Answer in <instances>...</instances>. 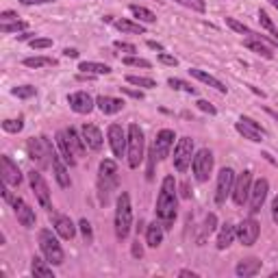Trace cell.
I'll use <instances>...</instances> for the list:
<instances>
[{"label":"cell","instance_id":"obj_33","mask_svg":"<svg viewBox=\"0 0 278 278\" xmlns=\"http://www.w3.org/2000/svg\"><path fill=\"white\" fill-rule=\"evenodd\" d=\"M22 63L26 65V68H33V70L46 68V65H57V61L52 57H26Z\"/></svg>","mask_w":278,"mask_h":278},{"label":"cell","instance_id":"obj_51","mask_svg":"<svg viewBox=\"0 0 278 278\" xmlns=\"http://www.w3.org/2000/svg\"><path fill=\"white\" fill-rule=\"evenodd\" d=\"M130 254L135 256V259H142L144 256V248H142V243H139V239L133 241V248H130Z\"/></svg>","mask_w":278,"mask_h":278},{"label":"cell","instance_id":"obj_19","mask_svg":"<svg viewBox=\"0 0 278 278\" xmlns=\"http://www.w3.org/2000/svg\"><path fill=\"white\" fill-rule=\"evenodd\" d=\"M50 217H52V226H55L57 235L61 237V239H74L78 226H74V222H72L68 215H61V213H57V211H50Z\"/></svg>","mask_w":278,"mask_h":278},{"label":"cell","instance_id":"obj_6","mask_svg":"<svg viewBox=\"0 0 278 278\" xmlns=\"http://www.w3.org/2000/svg\"><path fill=\"white\" fill-rule=\"evenodd\" d=\"M26 150H29V159L37 165L39 170H46V168H50V165H52L55 148H52L48 137H33V139H29Z\"/></svg>","mask_w":278,"mask_h":278},{"label":"cell","instance_id":"obj_50","mask_svg":"<svg viewBox=\"0 0 278 278\" xmlns=\"http://www.w3.org/2000/svg\"><path fill=\"white\" fill-rule=\"evenodd\" d=\"M159 61L165 63V65H172V68H174V65H178V59L172 57V55H168V52H159Z\"/></svg>","mask_w":278,"mask_h":278},{"label":"cell","instance_id":"obj_10","mask_svg":"<svg viewBox=\"0 0 278 278\" xmlns=\"http://www.w3.org/2000/svg\"><path fill=\"white\" fill-rule=\"evenodd\" d=\"M252 172L250 170H243L239 176H235V185H233V191H230V196H233V202L237 207H243V204L248 202L250 198V191H252Z\"/></svg>","mask_w":278,"mask_h":278},{"label":"cell","instance_id":"obj_30","mask_svg":"<svg viewBox=\"0 0 278 278\" xmlns=\"http://www.w3.org/2000/svg\"><path fill=\"white\" fill-rule=\"evenodd\" d=\"M113 26L122 33H130V35H144L146 29L139 22H133V20H113Z\"/></svg>","mask_w":278,"mask_h":278},{"label":"cell","instance_id":"obj_43","mask_svg":"<svg viewBox=\"0 0 278 278\" xmlns=\"http://www.w3.org/2000/svg\"><path fill=\"white\" fill-rule=\"evenodd\" d=\"M24 128V120L18 117V120H5L3 122V130L5 133H20Z\"/></svg>","mask_w":278,"mask_h":278},{"label":"cell","instance_id":"obj_8","mask_svg":"<svg viewBox=\"0 0 278 278\" xmlns=\"http://www.w3.org/2000/svg\"><path fill=\"white\" fill-rule=\"evenodd\" d=\"M213 163H215V157L209 148H200L191 159V170H194V176L198 183H207L211 172H213Z\"/></svg>","mask_w":278,"mask_h":278},{"label":"cell","instance_id":"obj_24","mask_svg":"<svg viewBox=\"0 0 278 278\" xmlns=\"http://www.w3.org/2000/svg\"><path fill=\"white\" fill-rule=\"evenodd\" d=\"M261 265L263 263L256 259V256H250V259H243L237 263V267H235V274L239 276V278H250V276H256L261 272Z\"/></svg>","mask_w":278,"mask_h":278},{"label":"cell","instance_id":"obj_52","mask_svg":"<svg viewBox=\"0 0 278 278\" xmlns=\"http://www.w3.org/2000/svg\"><path fill=\"white\" fill-rule=\"evenodd\" d=\"M16 20H18L16 11H3L0 13V22H16Z\"/></svg>","mask_w":278,"mask_h":278},{"label":"cell","instance_id":"obj_36","mask_svg":"<svg viewBox=\"0 0 278 278\" xmlns=\"http://www.w3.org/2000/svg\"><path fill=\"white\" fill-rule=\"evenodd\" d=\"M226 24L233 29L235 33H239V35H248V37H256L259 33H254L250 26H246L243 22H239V20H235V18H226Z\"/></svg>","mask_w":278,"mask_h":278},{"label":"cell","instance_id":"obj_14","mask_svg":"<svg viewBox=\"0 0 278 278\" xmlns=\"http://www.w3.org/2000/svg\"><path fill=\"white\" fill-rule=\"evenodd\" d=\"M259 235H261V224L256 222L254 217H246L243 222L237 224V239H239L243 246H254Z\"/></svg>","mask_w":278,"mask_h":278},{"label":"cell","instance_id":"obj_47","mask_svg":"<svg viewBox=\"0 0 278 278\" xmlns=\"http://www.w3.org/2000/svg\"><path fill=\"white\" fill-rule=\"evenodd\" d=\"M196 104H198V109H200V111H204V113H209V115H215V113H217V109H215V107H213V104H211L209 100H198Z\"/></svg>","mask_w":278,"mask_h":278},{"label":"cell","instance_id":"obj_4","mask_svg":"<svg viewBox=\"0 0 278 278\" xmlns=\"http://www.w3.org/2000/svg\"><path fill=\"white\" fill-rule=\"evenodd\" d=\"M117 187V163L113 159H102L98 168V198L100 204H107L111 191Z\"/></svg>","mask_w":278,"mask_h":278},{"label":"cell","instance_id":"obj_21","mask_svg":"<svg viewBox=\"0 0 278 278\" xmlns=\"http://www.w3.org/2000/svg\"><path fill=\"white\" fill-rule=\"evenodd\" d=\"M81 137H83V142H85V146H87L89 150H94V152H98L102 148V133H100V128L98 126H94V124H83L81 126Z\"/></svg>","mask_w":278,"mask_h":278},{"label":"cell","instance_id":"obj_11","mask_svg":"<svg viewBox=\"0 0 278 278\" xmlns=\"http://www.w3.org/2000/svg\"><path fill=\"white\" fill-rule=\"evenodd\" d=\"M29 183H31V189L35 194L37 202L42 204L46 211H52V200H50V189H48V183L44 181V176L39 174L37 170L29 172Z\"/></svg>","mask_w":278,"mask_h":278},{"label":"cell","instance_id":"obj_37","mask_svg":"<svg viewBox=\"0 0 278 278\" xmlns=\"http://www.w3.org/2000/svg\"><path fill=\"white\" fill-rule=\"evenodd\" d=\"M259 22H261L263 29L272 35V39H276V42H278V29H276V24L272 22V18L267 16V11H263V9L259 11Z\"/></svg>","mask_w":278,"mask_h":278},{"label":"cell","instance_id":"obj_20","mask_svg":"<svg viewBox=\"0 0 278 278\" xmlns=\"http://www.w3.org/2000/svg\"><path fill=\"white\" fill-rule=\"evenodd\" d=\"M13 211H16V215H18V222L22 224L24 228H35V224H37V217H35V211H33L29 204H26L22 198H16L13 200Z\"/></svg>","mask_w":278,"mask_h":278},{"label":"cell","instance_id":"obj_49","mask_svg":"<svg viewBox=\"0 0 278 278\" xmlns=\"http://www.w3.org/2000/svg\"><path fill=\"white\" fill-rule=\"evenodd\" d=\"M122 94H126L130 98H135V100H144V91H139V89H133V87H120Z\"/></svg>","mask_w":278,"mask_h":278},{"label":"cell","instance_id":"obj_59","mask_svg":"<svg viewBox=\"0 0 278 278\" xmlns=\"http://www.w3.org/2000/svg\"><path fill=\"white\" fill-rule=\"evenodd\" d=\"M0 191H3V198H5V200L13 204V198H11V194H9V191H7V187H3V189H0Z\"/></svg>","mask_w":278,"mask_h":278},{"label":"cell","instance_id":"obj_13","mask_svg":"<svg viewBox=\"0 0 278 278\" xmlns=\"http://www.w3.org/2000/svg\"><path fill=\"white\" fill-rule=\"evenodd\" d=\"M267 194H269V183H267V178H259V181H254L252 183V191H250V198H248V202H250V215H256L261 211V207L265 204L267 200Z\"/></svg>","mask_w":278,"mask_h":278},{"label":"cell","instance_id":"obj_17","mask_svg":"<svg viewBox=\"0 0 278 278\" xmlns=\"http://www.w3.org/2000/svg\"><path fill=\"white\" fill-rule=\"evenodd\" d=\"M107 137H109V146L113 150V155L117 159H122L126 155V144H128V135L122 130L120 124H111L109 130H107Z\"/></svg>","mask_w":278,"mask_h":278},{"label":"cell","instance_id":"obj_34","mask_svg":"<svg viewBox=\"0 0 278 278\" xmlns=\"http://www.w3.org/2000/svg\"><path fill=\"white\" fill-rule=\"evenodd\" d=\"M126 83H128V85H135V87H144V89H152V87H157L155 78L137 76V74H128V76H126Z\"/></svg>","mask_w":278,"mask_h":278},{"label":"cell","instance_id":"obj_28","mask_svg":"<svg viewBox=\"0 0 278 278\" xmlns=\"http://www.w3.org/2000/svg\"><path fill=\"white\" fill-rule=\"evenodd\" d=\"M237 239V226H233V224H224L220 235H217V250H226L230 243H233Z\"/></svg>","mask_w":278,"mask_h":278},{"label":"cell","instance_id":"obj_5","mask_svg":"<svg viewBox=\"0 0 278 278\" xmlns=\"http://www.w3.org/2000/svg\"><path fill=\"white\" fill-rule=\"evenodd\" d=\"M128 144H126V161H128V168L130 170H137L142 165L144 157H146V137H144V130L139 124H130L128 130Z\"/></svg>","mask_w":278,"mask_h":278},{"label":"cell","instance_id":"obj_35","mask_svg":"<svg viewBox=\"0 0 278 278\" xmlns=\"http://www.w3.org/2000/svg\"><path fill=\"white\" fill-rule=\"evenodd\" d=\"M168 85L172 89H178V91H185V94H191V96H196V87L191 83L187 81H183V78H176V76H172L168 78Z\"/></svg>","mask_w":278,"mask_h":278},{"label":"cell","instance_id":"obj_58","mask_svg":"<svg viewBox=\"0 0 278 278\" xmlns=\"http://www.w3.org/2000/svg\"><path fill=\"white\" fill-rule=\"evenodd\" d=\"M178 276H187V278H198V274H196V272H191V269H181V272H178Z\"/></svg>","mask_w":278,"mask_h":278},{"label":"cell","instance_id":"obj_53","mask_svg":"<svg viewBox=\"0 0 278 278\" xmlns=\"http://www.w3.org/2000/svg\"><path fill=\"white\" fill-rule=\"evenodd\" d=\"M272 220H274V224L278 226V196L272 200Z\"/></svg>","mask_w":278,"mask_h":278},{"label":"cell","instance_id":"obj_27","mask_svg":"<svg viewBox=\"0 0 278 278\" xmlns=\"http://www.w3.org/2000/svg\"><path fill=\"white\" fill-rule=\"evenodd\" d=\"M31 272H33V276H35V278H55V272H52V263L39 259V256H33Z\"/></svg>","mask_w":278,"mask_h":278},{"label":"cell","instance_id":"obj_2","mask_svg":"<svg viewBox=\"0 0 278 278\" xmlns=\"http://www.w3.org/2000/svg\"><path fill=\"white\" fill-rule=\"evenodd\" d=\"M57 148L61 152L63 161L68 165H76V159L83 157L85 152V142L83 137H78V133L74 128H61L57 133Z\"/></svg>","mask_w":278,"mask_h":278},{"label":"cell","instance_id":"obj_57","mask_svg":"<svg viewBox=\"0 0 278 278\" xmlns=\"http://www.w3.org/2000/svg\"><path fill=\"white\" fill-rule=\"evenodd\" d=\"M63 55H65V57H70V59H76V57H78V50H76V48H65V50H63Z\"/></svg>","mask_w":278,"mask_h":278},{"label":"cell","instance_id":"obj_45","mask_svg":"<svg viewBox=\"0 0 278 278\" xmlns=\"http://www.w3.org/2000/svg\"><path fill=\"white\" fill-rule=\"evenodd\" d=\"M215 226H217V217H215V213H209L207 220H204V228H202L204 235H207V233H213Z\"/></svg>","mask_w":278,"mask_h":278},{"label":"cell","instance_id":"obj_44","mask_svg":"<svg viewBox=\"0 0 278 278\" xmlns=\"http://www.w3.org/2000/svg\"><path fill=\"white\" fill-rule=\"evenodd\" d=\"M52 46V39L50 37H35V39H31V48L33 50H46V48H50Z\"/></svg>","mask_w":278,"mask_h":278},{"label":"cell","instance_id":"obj_31","mask_svg":"<svg viewBox=\"0 0 278 278\" xmlns=\"http://www.w3.org/2000/svg\"><path fill=\"white\" fill-rule=\"evenodd\" d=\"M235 128H237V133L243 135L246 139H250V142H254V144H261V142H263V135L259 133V130H254L252 126H248L246 122H241V120H239V122L235 124Z\"/></svg>","mask_w":278,"mask_h":278},{"label":"cell","instance_id":"obj_62","mask_svg":"<svg viewBox=\"0 0 278 278\" xmlns=\"http://www.w3.org/2000/svg\"><path fill=\"white\" fill-rule=\"evenodd\" d=\"M269 3H272V7H276V9H278V0H269Z\"/></svg>","mask_w":278,"mask_h":278},{"label":"cell","instance_id":"obj_23","mask_svg":"<svg viewBox=\"0 0 278 278\" xmlns=\"http://www.w3.org/2000/svg\"><path fill=\"white\" fill-rule=\"evenodd\" d=\"M52 172H55V178H57V183H59V187H61V189H68L70 185H72L63 157L57 155V152H55V159H52Z\"/></svg>","mask_w":278,"mask_h":278},{"label":"cell","instance_id":"obj_25","mask_svg":"<svg viewBox=\"0 0 278 278\" xmlns=\"http://www.w3.org/2000/svg\"><path fill=\"white\" fill-rule=\"evenodd\" d=\"M163 235H165V228H163V224L155 220V222H150L148 226H146V243H148L150 248H159L163 243Z\"/></svg>","mask_w":278,"mask_h":278},{"label":"cell","instance_id":"obj_61","mask_svg":"<svg viewBox=\"0 0 278 278\" xmlns=\"http://www.w3.org/2000/svg\"><path fill=\"white\" fill-rule=\"evenodd\" d=\"M181 196H183V198H189V189H187V183H185V185H181Z\"/></svg>","mask_w":278,"mask_h":278},{"label":"cell","instance_id":"obj_40","mask_svg":"<svg viewBox=\"0 0 278 278\" xmlns=\"http://www.w3.org/2000/svg\"><path fill=\"white\" fill-rule=\"evenodd\" d=\"M29 24L22 22V20H16V22H3L0 24V31L3 33H20V31H26Z\"/></svg>","mask_w":278,"mask_h":278},{"label":"cell","instance_id":"obj_9","mask_svg":"<svg viewBox=\"0 0 278 278\" xmlns=\"http://www.w3.org/2000/svg\"><path fill=\"white\" fill-rule=\"evenodd\" d=\"M191 159H194V139L191 137H181L174 146V168L176 172H187V168L191 165Z\"/></svg>","mask_w":278,"mask_h":278},{"label":"cell","instance_id":"obj_18","mask_svg":"<svg viewBox=\"0 0 278 278\" xmlns=\"http://www.w3.org/2000/svg\"><path fill=\"white\" fill-rule=\"evenodd\" d=\"M68 104L74 113H81V115H87L94 111L96 107V100L91 98L87 91H74V94L68 96Z\"/></svg>","mask_w":278,"mask_h":278},{"label":"cell","instance_id":"obj_41","mask_svg":"<svg viewBox=\"0 0 278 278\" xmlns=\"http://www.w3.org/2000/svg\"><path fill=\"white\" fill-rule=\"evenodd\" d=\"M174 3L187 7L191 11H198V13H204V9H207V3H204V0H174Z\"/></svg>","mask_w":278,"mask_h":278},{"label":"cell","instance_id":"obj_60","mask_svg":"<svg viewBox=\"0 0 278 278\" xmlns=\"http://www.w3.org/2000/svg\"><path fill=\"white\" fill-rule=\"evenodd\" d=\"M265 113H267V115H272V117H274V120L278 122V111H274V109H269V107H265Z\"/></svg>","mask_w":278,"mask_h":278},{"label":"cell","instance_id":"obj_29","mask_svg":"<svg viewBox=\"0 0 278 278\" xmlns=\"http://www.w3.org/2000/svg\"><path fill=\"white\" fill-rule=\"evenodd\" d=\"M78 70L85 72V74H94V76L111 74L109 65L107 63H98V61H81V63H78Z\"/></svg>","mask_w":278,"mask_h":278},{"label":"cell","instance_id":"obj_55","mask_svg":"<svg viewBox=\"0 0 278 278\" xmlns=\"http://www.w3.org/2000/svg\"><path fill=\"white\" fill-rule=\"evenodd\" d=\"M33 35H35V33H29V31H24L22 35H18V39H20V42H31V39H35Z\"/></svg>","mask_w":278,"mask_h":278},{"label":"cell","instance_id":"obj_48","mask_svg":"<svg viewBox=\"0 0 278 278\" xmlns=\"http://www.w3.org/2000/svg\"><path fill=\"white\" fill-rule=\"evenodd\" d=\"M113 46L117 50H122V52H128V55H135V52H137L135 44H128V42H115Z\"/></svg>","mask_w":278,"mask_h":278},{"label":"cell","instance_id":"obj_42","mask_svg":"<svg viewBox=\"0 0 278 278\" xmlns=\"http://www.w3.org/2000/svg\"><path fill=\"white\" fill-rule=\"evenodd\" d=\"M78 230H81L85 243H91V241H94V230H91V224L85 220V217H83L81 222H78Z\"/></svg>","mask_w":278,"mask_h":278},{"label":"cell","instance_id":"obj_7","mask_svg":"<svg viewBox=\"0 0 278 278\" xmlns=\"http://www.w3.org/2000/svg\"><path fill=\"white\" fill-rule=\"evenodd\" d=\"M37 239H39V248H42L46 261L52 263V265H61L65 254H63V248H61V243H59L57 235L48 228H42L37 235Z\"/></svg>","mask_w":278,"mask_h":278},{"label":"cell","instance_id":"obj_38","mask_svg":"<svg viewBox=\"0 0 278 278\" xmlns=\"http://www.w3.org/2000/svg\"><path fill=\"white\" fill-rule=\"evenodd\" d=\"M122 63H124V65H133V68H144V70L152 68V63L148 61V59H142V57H135V55L124 57V59H122Z\"/></svg>","mask_w":278,"mask_h":278},{"label":"cell","instance_id":"obj_22","mask_svg":"<svg viewBox=\"0 0 278 278\" xmlns=\"http://www.w3.org/2000/svg\"><path fill=\"white\" fill-rule=\"evenodd\" d=\"M124 100H120V98H111V96H98L96 98V107L102 111L104 115H115L120 113V111L124 109Z\"/></svg>","mask_w":278,"mask_h":278},{"label":"cell","instance_id":"obj_12","mask_svg":"<svg viewBox=\"0 0 278 278\" xmlns=\"http://www.w3.org/2000/svg\"><path fill=\"white\" fill-rule=\"evenodd\" d=\"M235 170L233 168H222L220 174H217V187H215V202L217 204H224L226 198L230 196L233 191V185H235Z\"/></svg>","mask_w":278,"mask_h":278},{"label":"cell","instance_id":"obj_1","mask_svg":"<svg viewBox=\"0 0 278 278\" xmlns=\"http://www.w3.org/2000/svg\"><path fill=\"white\" fill-rule=\"evenodd\" d=\"M176 207H178V196H176V181L174 176L168 174L161 183V191L157 198V220L163 224L165 230H170L174 226L176 220Z\"/></svg>","mask_w":278,"mask_h":278},{"label":"cell","instance_id":"obj_56","mask_svg":"<svg viewBox=\"0 0 278 278\" xmlns=\"http://www.w3.org/2000/svg\"><path fill=\"white\" fill-rule=\"evenodd\" d=\"M148 48H152V50H157V52H165V50H163V46H161V44H159V42H152V39H150V42H148Z\"/></svg>","mask_w":278,"mask_h":278},{"label":"cell","instance_id":"obj_54","mask_svg":"<svg viewBox=\"0 0 278 278\" xmlns=\"http://www.w3.org/2000/svg\"><path fill=\"white\" fill-rule=\"evenodd\" d=\"M20 5H48L52 0H18Z\"/></svg>","mask_w":278,"mask_h":278},{"label":"cell","instance_id":"obj_15","mask_svg":"<svg viewBox=\"0 0 278 278\" xmlns=\"http://www.w3.org/2000/svg\"><path fill=\"white\" fill-rule=\"evenodd\" d=\"M174 130L172 128H163V130H159L157 137H155V144H152V150H155V155L159 161H165V159L170 157V152L172 148H174Z\"/></svg>","mask_w":278,"mask_h":278},{"label":"cell","instance_id":"obj_26","mask_svg":"<svg viewBox=\"0 0 278 278\" xmlns=\"http://www.w3.org/2000/svg\"><path fill=\"white\" fill-rule=\"evenodd\" d=\"M189 74L194 76V78H198V81L200 83H204V85H209V87H213V89H217L220 91V94H226L228 91V87L226 85H224L220 78H215V76H211L209 72H204V70H198V68H191L189 70Z\"/></svg>","mask_w":278,"mask_h":278},{"label":"cell","instance_id":"obj_32","mask_svg":"<svg viewBox=\"0 0 278 278\" xmlns=\"http://www.w3.org/2000/svg\"><path fill=\"white\" fill-rule=\"evenodd\" d=\"M128 9H130V13H133V16L139 20V22H148V24H152V22H155V20H157V16H155V13H152L150 9H146V7L130 5Z\"/></svg>","mask_w":278,"mask_h":278},{"label":"cell","instance_id":"obj_39","mask_svg":"<svg viewBox=\"0 0 278 278\" xmlns=\"http://www.w3.org/2000/svg\"><path fill=\"white\" fill-rule=\"evenodd\" d=\"M11 94L18 96V98H22V100H26V98L37 96V89L33 87V85H20V87H13L11 89Z\"/></svg>","mask_w":278,"mask_h":278},{"label":"cell","instance_id":"obj_3","mask_svg":"<svg viewBox=\"0 0 278 278\" xmlns=\"http://www.w3.org/2000/svg\"><path fill=\"white\" fill-rule=\"evenodd\" d=\"M133 228V204H130V194L122 191L115 202V235L117 239H126Z\"/></svg>","mask_w":278,"mask_h":278},{"label":"cell","instance_id":"obj_16","mask_svg":"<svg viewBox=\"0 0 278 278\" xmlns=\"http://www.w3.org/2000/svg\"><path fill=\"white\" fill-rule=\"evenodd\" d=\"M0 174H3V183L11 185V187H18L22 183V172H20L18 163H13V159L9 155L0 157Z\"/></svg>","mask_w":278,"mask_h":278},{"label":"cell","instance_id":"obj_46","mask_svg":"<svg viewBox=\"0 0 278 278\" xmlns=\"http://www.w3.org/2000/svg\"><path fill=\"white\" fill-rule=\"evenodd\" d=\"M239 120H241V122H246V124H248V126H252L254 130H259V133H261L263 137H265V135H267V133H265V128H263V126H261V124H259V122H256V120H252V117H248V115H241V117H239Z\"/></svg>","mask_w":278,"mask_h":278}]
</instances>
